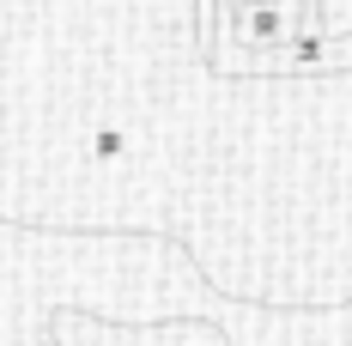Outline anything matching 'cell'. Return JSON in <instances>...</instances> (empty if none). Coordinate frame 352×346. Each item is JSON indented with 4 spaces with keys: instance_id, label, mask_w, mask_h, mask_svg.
<instances>
[{
    "instance_id": "6da1fadb",
    "label": "cell",
    "mask_w": 352,
    "mask_h": 346,
    "mask_svg": "<svg viewBox=\"0 0 352 346\" xmlns=\"http://www.w3.org/2000/svg\"><path fill=\"white\" fill-rule=\"evenodd\" d=\"M85 158H91V164H122V158H128V134H122L116 122H98V128L85 134Z\"/></svg>"
},
{
    "instance_id": "7a4b0ae2",
    "label": "cell",
    "mask_w": 352,
    "mask_h": 346,
    "mask_svg": "<svg viewBox=\"0 0 352 346\" xmlns=\"http://www.w3.org/2000/svg\"><path fill=\"white\" fill-rule=\"evenodd\" d=\"M316 31L352 36V0H316Z\"/></svg>"
},
{
    "instance_id": "3957f363",
    "label": "cell",
    "mask_w": 352,
    "mask_h": 346,
    "mask_svg": "<svg viewBox=\"0 0 352 346\" xmlns=\"http://www.w3.org/2000/svg\"><path fill=\"white\" fill-rule=\"evenodd\" d=\"M0 322H6V298H0Z\"/></svg>"
}]
</instances>
